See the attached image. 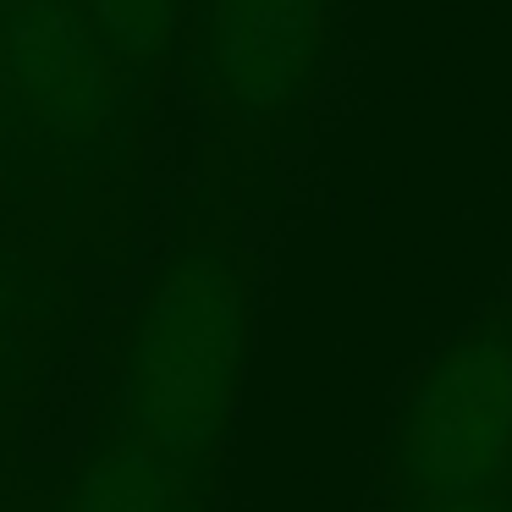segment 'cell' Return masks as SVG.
Returning <instances> with one entry per match:
<instances>
[{"label":"cell","instance_id":"cell-1","mask_svg":"<svg viewBox=\"0 0 512 512\" xmlns=\"http://www.w3.org/2000/svg\"><path fill=\"white\" fill-rule=\"evenodd\" d=\"M243 375V259L188 243L160 265L122 347V419L204 501Z\"/></svg>","mask_w":512,"mask_h":512},{"label":"cell","instance_id":"cell-2","mask_svg":"<svg viewBox=\"0 0 512 512\" xmlns=\"http://www.w3.org/2000/svg\"><path fill=\"white\" fill-rule=\"evenodd\" d=\"M386 463L397 501L512 485V303L424 369L391 424Z\"/></svg>","mask_w":512,"mask_h":512},{"label":"cell","instance_id":"cell-3","mask_svg":"<svg viewBox=\"0 0 512 512\" xmlns=\"http://www.w3.org/2000/svg\"><path fill=\"white\" fill-rule=\"evenodd\" d=\"M111 56L78 0H0V138L23 171L94 155L111 122Z\"/></svg>","mask_w":512,"mask_h":512},{"label":"cell","instance_id":"cell-4","mask_svg":"<svg viewBox=\"0 0 512 512\" xmlns=\"http://www.w3.org/2000/svg\"><path fill=\"white\" fill-rule=\"evenodd\" d=\"M325 39V0H204L193 61L237 127H270L303 100Z\"/></svg>","mask_w":512,"mask_h":512},{"label":"cell","instance_id":"cell-5","mask_svg":"<svg viewBox=\"0 0 512 512\" xmlns=\"http://www.w3.org/2000/svg\"><path fill=\"white\" fill-rule=\"evenodd\" d=\"M56 512H204V496L133 430L105 435Z\"/></svg>","mask_w":512,"mask_h":512},{"label":"cell","instance_id":"cell-6","mask_svg":"<svg viewBox=\"0 0 512 512\" xmlns=\"http://www.w3.org/2000/svg\"><path fill=\"white\" fill-rule=\"evenodd\" d=\"M78 6L89 17L94 39H100V50L111 61H127V67L160 56V45L171 39L182 12V0H78Z\"/></svg>","mask_w":512,"mask_h":512},{"label":"cell","instance_id":"cell-7","mask_svg":"<svg viewBox=\"0 0 512 512\" xmlns=\"http://www.w3.org/2000/svg\"><path fill=\"white\" fill-rule=\"evenodd\" d=\"M39 309H45V276L0 243V353L6 358L17 347V325L34 320Z\"/></svg>","mask_w":512,"mask_h":512},{"label":"cell","instance_id":"cell-8","mask_svg":"<svg viewBox=\"0 0 512 512\" xmlns=\"http://www.w3.org/2000/svg\"><path fill=\"white\" fill-rule=\"evenodd\" d=\"M397 512H512V485L474 490V496H446V501H397Z\"/></svg>","mask_w":512,"mask_h":512},{"label":"cell","instance_id":"cell-9","mask_svg":"<svg viewBox=\"0 0 512 512\" xmlns=\"http://www.w3.org/2000/svg\"><path fill=\"white\" fill-rule=\"evenodd\" d=\"M0 166H6V138H0Z\"/></svg>","mask_w":512,"mask_h":512},{"label":"cell","instance_id":"cell-10","mask_svg":"<svg viewBox=\"0 0 512 512\" xmlns=\"http://www.w3.org/2000/svg\"><path fill=\"white\" fill-rule=\"evenodd\" d=\"M0 512H17V507H0Z\"/></svg>","mask_w":512,"mask_h":512}]
</instances>
